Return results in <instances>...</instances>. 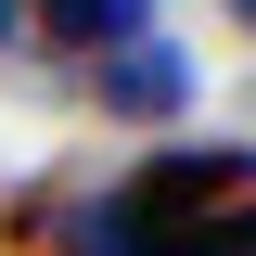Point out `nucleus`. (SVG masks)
<instances>
[{"label":"nucleus","instance_id":"1","mask_svg":"<svg viewBox=\"0 0 256 256\" xmlns=\"http://www.w3.org/2000/svg\"><path fill=\"white\" fill-rule=\"evenodd\" d=\"M0 256H256V141H166L128 180H26Z\"/></svg>","mask_w":256,"mask_h":256},{"label":"nucleus","instance_id":"5","mask_svg":"<svg viewBox=\"0 0 256 256\" xmlns=\"http://www.w3.org/2000/svg\"><path fill=\"white\" fill-rule=\"evenodd\" d=\"M230 13H244V26H256V0H230Z\"/></svg>","mask_w":256,"mask_h":256},{"label":"nucleus","instance_id":"3","mask_svg":"<svg viewBox=\"0 0 256 256\" xmlns=\"http://www.w3.org/2000/svg\"><path fill=\"white\" fill-rule=\"evenodd\" d=\"M141 13H154V0H26V26L52 38V52H77V64L128 52V38H141Z\"/></svg>","mask_w":256,"mask_h":256},{"label":"nucleus","instance_id":"2","mask_svg":"<svg viewBox=\"0 0 256 256\" xmlns=\"http://www.w3.org/2000/svg\"><path fill=\"white\" fill-rule=\"evenodd\" d=\"M90 90H102V116H128V128H166V116L192 102V64L166 52V38H128V52H102V77H90Z\"/></svg>","mask_w":256,"mask_h":256},{"label":"nucleus","instance_id":"4","mask_svg":"<svg viewBox=\"0 0 256 256\" xmlns=\"http://www.w3.org/2000/svg\"><path fill=\"white\" fill-rule=\"evenodd\" d=\"M13 38H26V0H0V52H13Z\"/></svg>","mask_w":256,"mask_h":256}]
</instances>
